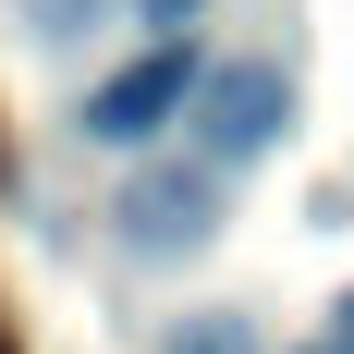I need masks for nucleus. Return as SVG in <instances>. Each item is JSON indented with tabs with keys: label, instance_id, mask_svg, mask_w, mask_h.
<instances>
[{
	"label": "nucleus",
	"instance_id": "obj_2",
	"mask_svg": "<svg viewBox=\"0 0 354 354\" xmlns=\"http://www.w3.org/2000/svg\"><path fill=\"white\" fill-rule=\"evenodd\" d=\"M110 220H122V257H196L208 220H220V171L208 159H196V171H135Z\"/></svg>",
	"mask_w": 354,
	"mask_h": 354
},
{
	"label": "nucleus",
	"instance_id": "obj_5",
	"mask_svg": "<svg viewBox=\"0 0 354 354\" xmlns=\"http://www.w3.org/2000/svg\"><path fill=\"white\" fill-rule=\"evenodd\" d=\"M25 25L49 37V49H73L86 25H110V0H25Z\"/></svg>",
	"mask_w": 354,
	"mask_h": 354
},
{
	"label": "nucleus",
	"instance_id": "obj_9",
	"mask_svg": "<svg viewBox=\"0 0 354 354\" xmlns=\"http://www.w3.org/2000/svg\"><path fill=\"white\" fill-rule=\"evenodd\" d=\"M0 354H12V342H0Z\"/></svg>",
	"mask_w": 354,
	"mask_h": 354
},
{
	"label": "nucleus",
	"instance_id": "obj_1",
	"mask_svg": "<svg viewBox=\"0 0 354 354\" xmlns=\"http://www.w3.org/2000/svg\"><path fill=\"white\" fill-rule=\"evenodd\" d=\"M196 159L208 171H245V159H269V147L293 135V73L281 62H232V73H196Z\"/></svg>",
	"mask_w": 354,
	"mask_h": 354
},
{
	"label": "nucleus",
	"instance_id": "obj_4",
	"mask_svg": "<svg viewBox=\"0 0 354 354\" xmlns=\"http://www.w3.org/2000/svg\"><path fill=\"white\" fill-rule=\"evenodd\" d=\"M159 354H257V318H232V306H196V318H183Z\"/></svg>",
	"mask_w": 354,
	"mask_h": 354
},
{
	"label": "nucleus",
	"instance_id": "obj_3",
	"mask_svg": "<svg viewBox=\"0 0 354 354\" xmlns=\"http://www.w3.org/2000/svg\"><path fill=\"white\" fill-rule=\"evenodd\" d=\"M183 98H196V49L171 37V49L122 62V73L98 86V98H86V135H98V147H147V135H159V122H171Z\"/></svg>",
	"mask_w": 354,
	"mask_h": 354
},
{
	"label": "nucleus",
	"instance_id": "obj_6",
	"mask_svg": "<svg viewBox=\"0 0 354 354\" xmlns=\"http://www.w3.org/2000/svg\"><path fill=\"white\" fill-rule=\"evenodd\" d=\"M330 354H354V293H342V318H330Z\"/></svg>",
	"mask_w": 354,
	"mask_h": 354
},
{
	"label": "nucleus",
	"instance_id": "obj_7",
	"mask_svg": "<svg viewBox=\"0 0 354 354\" xmlns=\"http://www.w3.org/2000/svg\"><path fill=\"white\" fill-rule=\"evenodd\" d=\"M147 12H159V25H183V12H196V0H147Z\"/></svg>",
	"mask_w": 354,
	"mask_h": 354
},
{
	"label": "nucleus",
	"instance_id": "obj_8",
	"mask_svg": "<svg viewBox=\"0 0 354 354\" xmlns=\"http://www.w3.org/2000/svg\"><path fill=\"white\" fill-rule=\"evenodd\" d=\"M306 354H330V342H306Z\"/></svg>",
	"mask_w": 354,
	"mask_h": 354
}]
</instances>
